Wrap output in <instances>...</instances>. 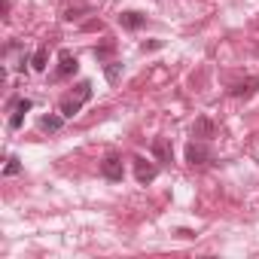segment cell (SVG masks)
I'll return each mask as SVG.
<instances>
[{
    "mask_svg": "<svg viewBox=\"0 0 259 259\" xmlns=\"http://www.w3.org/2000/svg\"><path fill=\"white\" fill-rule=\"evenodd\" d=\"M132 162H135V177H138V183H153V180L159 177V168H156L153 162H147L144 156H135Z\"/></svg>",
    "mask_w": 259,
    "mask_h": 259,
    "instance_id": "obj_3",
    "label": "cell"
},
{
    "mask_svg": "<svg viewBox=\"0 0 259 259\" xmlns=\"http://www.w3.org/2000/svg\"><path fill=\"white\" fill-rule=\"evenodd\" d=\"M73 98H79V101L85 104V101L92 98V82H89V79H82V82H76V85H73Z\"/></svg>",
    "mask_w": 259,
    "mask_h": 259,
    "instance_id": "obj_13",
    "label": "cell"
},
{
    "mask_svg": "<svg viewBox=\"0 0 259 259\" xmlns=\"http://www.w3.org/2000/svg\"><path fill=\"white\" fill-rule=\"evenodd\" d=\"M192 138H201V141L213 138V122H210V119H195V125H192Z\"/></svg>",
    "mask_w": 259,
    "mask_h": 259,
    "instance_id": "obj_9",
    "label": "cell"
},
{
    "mask_svg": "<svg viewBox=\"0 0 259 259\" xmlns=\"http://www.w3.org/2000/svg\"><path fill=\"white\" fill-rule=\"evenodd\" d=\"M256 92H259V79H244V82H235V85L229 89L232 98H250V95H256Z\"/></svg>",
    "mask_w": 259,
    "mask_h": 259,
    "instance_id": "obj_6",
    "label": "cell"
},
{
    "mask_svg": "<svg viewBox=\"0 0 259 259\" xmlns=\"http://www.w3.org/2000/svg\"><path fill=\"white\" fill-rule=\"evenodd\" d=\"M110 52H113V43H104V46H98V49H95V55H98V58H107Z\"/></svg>",
    "mask_w": 259,
    "mask_h": 259,
    "instance_id": "obj_16",
    "label": "cell"
},
{
    "mask_svg": "<svg viewBox=\"0 0 259 259\" xmlns=\"http://www.w3.org/2000/svg\"><path fill=\"white\" fill-rule=\"evenodd\" d=\"M76 67H79L76 55L70 49H61L58 52V76H70V73H76Z\"/></svg>",
    "mask_w": 259,
    "mask_h": 259,
    "instance_id": "obj_4",
    "label": "cell"
},
{
    "mask_svg": "<svg viewBox=\"0 0 259 259\" xmlns=\"http://www.w3.org/2000/svg\"><path fill=\"white\" fill-rule=\"evenodd\" d=\"M58 110H61V116H64V119H73V116L82 110V101L70 95V98H64V101H61V107H58Z\"/></svg>",
    "mask_w": 259,
    "mask_h": 259,
    "instance_id": "obj_10",
    "label": "cell"
},
{
    "mask_svg": "<svg viewBox=\"0 0 259 259\" xmlns=\"http://www.w3.org/2000/svg\"><path fill=\"white\" fill-rule=\"evenodd\" d=\"M73 19H79L76 10H64V22H73Z\"/></svg>",
    "mask_w": 259,
    "mask_h": 259,
    "instance_id": "obj_18",
    "label": "cell"
},
{
    "mask_svg": "<svg viewBox=\"0 0 259 259\" xmlns=\"http://www.w3.org/2000/svg\"><path fill=\"white\" fill-rule=\"evenodd\" d=\"M31 107H34V104H31L28 98H19V101H16V107H13V116H10V128H22L25 113H28Z\"/></svg>",
    "mask_w": 259,
    "mask_h": 259,
    "instance_id": "obj_7",
    "label": "cell"
},
{
    "mask_svg": "<svg viewBox=\"0 0 259 259\" xmlns=\"http://www.w3.org/2000/svg\"><path fill=\"white\" fill-rule=\"evenodd\" d=\"M19 171H22V162H19V159H16V156H13V159H10V162H7V168H4V177H16V174H19Z\"/></svg>",
    "mask_w": 259,
    "mask_h": 259,
    "instance_id": "obj_15",
    "label": "cell"
},
{
    "mask_svg": "<svg viewBox=\"0 0 259 259\" xmlns=\"http://www.w3.org/2000/svg\"><path fill=\"white\" fill-rule=\"evenodd\" d=\"M46 64H49V49L40 46V49L34 52V58H31V67H34V70H46Z\"/></svg>",
    "mask_w": 259,
    "mask_h": 259,
    "instance_id": "obj_11",
    "label": "cell"
},
{
    "mask_svg": "<svg viewBox=\"0 0 259 259\" xmlns=\"http://www.w3.org/2000/svg\"><path fill=\"white\" fill-rule=\"evenodd\" d=\"M141 49H144V52H153V49H162V43H159V40H153V43H144Z\"/></svg>",
    "mask_w": 259,
    "mask_h": 259,
    "instance_id": "obj_17",
    "label": "cell"
},
{
    "mask_svg": "<svg viewBox=\"0 0 259 259\" xmlns=\"http://www.w3.org/2000/svg\"><path fill=\"white\" fill-rule=\"evenodd\" d=\"M101 174H104L110 183H122V177H125L122 159H119V156H107V159L101 162Z\"/></svg>",
    "mask_w": 259,
    "mask_h": 259,
    "instance_id": "obj_2",
    "label": "cell"
},
{
    "mask_svg": "<svg viewBox=\"0 0 259 259\" xmlns=\"http://www.w3.org/2000/svg\"><path fill=\"white\" fill-rule=\"evenodd\" d=\"M61 122H64V116H43L40 119V128H43V132H58Z\"/></svg>",
    "mask_w": 259,
    "mask_h": 259,
    "instance_id": "obj_14",
    "label": "cell"
},
{
    "mask_svg": "<svg viewBox=\"0 0 259 259\" xmlns=\"http://www.w3.org/2000/svg\"><path fill=\"white\" fill-rule=\"evenodd\" d=\"M104 76H107V82H119V76H122V64H119V61H107Z\"/></svg>",
    "mask_w": 259,
    "mask_h": 259,
    "instance_id": "obj_12",
    "label": "cell"
},
{
    "mask_svg": "<svg viewBox=\"0 0 259 259\" xmlns=\"http://www.w3.org/2000/svg\"><path fill=\"white\" fill-rule=\"evenodd\" d=\"M186 162H189L192 168H204V165H210V162H213V153H210V147H207V144L192 141V144L186 147Z\"/></svg>",
    "mask_w": 259,
    "mask_h": 259,
    "instance_id": "obj_1",
    "label": "cell"
},
{
    "mask_svg": "<svg viewBox=\"0 0 259 259\" xmlns=\"http://www.w3.org/2000/svg\"><path fill=\"white\" fill-rule=\"evenodd\" d=\"M119 25L128 28V31H138V28L147 25V16L144 13H135V10H125V13H119Z\"/></svg>",
    "mask_w": 259,
    "mask_h": 259,
    "instance_id": "obj_5",
    "label": "cell"
},
{
    "mask_svg": "<svg viewBox=\"0 0 259 259\" xmlns=\"http://www.w3.org/2000/svg\"><path fill=\"white\" fill-rule=\"evenodd\" d=\"M153 156H156V162H171V159H174L171 141H165V138H156V141H153Z\"/></svg>",
    "mask_w": 259,
    "mask_h": 259,
    "instance_id": "obj_8",
    "label": "cell"
}]
</instances>
